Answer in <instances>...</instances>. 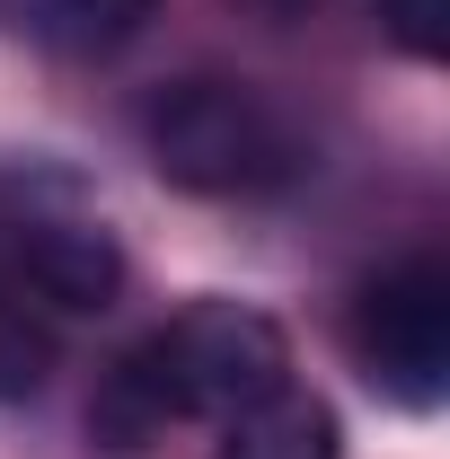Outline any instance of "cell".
Returning a JSON list of instances; mask_svg holds the SVG:
<instances>
[{
  "label": "cell",
  "mask_w": 450,
  "mask_h": 459,
  "mask_svg": "<svg viewBox=\"0 0 450 459\" xmlns=\"http://www.w3.org/2000/svg\"><path fill=\"white\" fill-rule=\"evenodd\" d=\"M282 380H291V344L256 300H195L107 371V389L89 406V433L107 451H142L169 415L229 424L256 398H274Z\"/></svg>",
  "instance_id": "cell-1"
},
{
  "label": "cell",
  "mask_w": 450,
  "mask_h": 459,
  "mask_svg": "<svg viewBox=\"0 0 450 459\" xmlns=\"http://www.w3.org/2000/svg\"><path fill=\"white\" fill-rule=\"evenodd\" d=\"M142 151L177 195H274L309 169L300 124L247 80H169L142 107Z\"/></svg>",
  "instance_id": "cell-2"
},
{
  "label": "cell",
  "mask_w": 450,
  "mask_h": 459,
  "mask_svg": "<svg viewBox=\"0 0 450 459\" xmlns=\"http://www.w3.org/2000/svg\"><path fill=\"white\" fill-rule=\"evenodd\" d=\"M344 344L362 362V380L406 415H433L450 398V274L442 256H406L389 274L353 291Z\"/></svg>",
  "instance_id": "cell-3"
},
{
  "label": "cell",
  "mask_w": 450,
  "mask_h": 459,
  "mask_svg": "<svg viewBox=\"0 0 450 459\" xmlns=\"http://www.w3.org/2000/svg\"><path fill=\"white\" fill-rule=\"evenodd\" d=\"M18 274L54 309H115L124 291V247L98 221H27L18 230Z\"/></svg>",
  "instance_id": "cell-4"
},
{
  "label": "cell",
  "mask_w": 450,
  "mask_h": 459,
  "mask_svg": "<svg viewBox=\"0 0 450 459\" xmlns=\"http://www.w3.org/2000/svg\"><path fill=\"white\" fill-rule=\"evenodd\" d=\"M221 459H344L336 442V406L300 380H282L274 398H256L247 415L221 424Z\"/></svg>",
  "instance_id": "cell-5"
},
{
  "label": "cell",
  "mask_w": 450,
  "mask_h": 459,
  "mask_svg": "<svg viewBox=\"0 0 450 459\" xmlns=\"http://www.w3.org/2000/svg\"><path fill=\"white\" fill-rule=\"evenodd\" d=\"M9 18L54 54H115L160 18V0H9Z\"/></svg>",
  "instance_id": "cell-6"
},
{
  "label": "cell",
  "mask_w": 450,
  "mask_h": 459,
  "mask_svg": "<svg viewBox=\"0 0 450 459\" xmlns=\"http://www.w3.org/2000/svg\"><path fill=\"white\" fill-rule=\"evenodd\" d=\"M380 27L397 36V54H415V62L450 54V0H380Z\"/></svg>",
  "instance_id": "cell-7"
},
{
  "label": "cell",
  "mask_w": 450,
  "mask_h": 459,
  "mask_svg": "<svg viewBox=\"0 0 450 459\" xmlns=\"http://www.w3.org/2000/svg\"><path fill=\"white\" fill-rule=\"evenodd\" d=\"M45 362H54V344L36 336L27 318L0 309V398H36L45 389Z\"/></svg>",
  "instance_id": "cell-8"
},
{
  "label": "cell",
  "mask_w": 450,
  "mask_h": 459,
  "mask_svg": "<svg viewBox=\"0 0 450 459\" xmlns=\"http://www.w3.org/2000/svg\"><path fill=\"white\" fill-rule=\"evenodd\" d=\"M238 9H247V18H274V27H291V18H309L318 0H238Z\"/></svg>",
  "instance_id": "cell-9"
}]
</instances>
